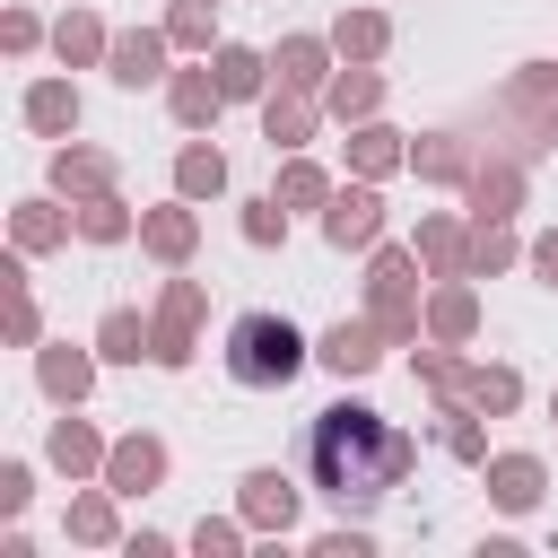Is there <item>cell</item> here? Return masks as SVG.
<instances>
[{
    "mask_svg": "<svg viewBox=\"0 0 558 558\" xmlns=\"http://www.w3.org/2000/svg\"><path fill=\"white\" fill-rule=\"evenodd\" d=\"M305 471H314L323 497H340V506H375V497L410 471V436H401L392 418L340 401V410L314 418V436H305Z\"/></svg>",
    "mask_w": 558,
    "mask_h": 558,
    "instance_id": "6da1fadb",
    "label": "cell"
},
{
    "mask_svg": "<svg viewBox=\"0 0 558 558\" xmlns=\"http://www.w3.org/2000/svg\"><path fill=\"white\" fill-rule=\"evenodd\" d=\"M296 366H305V340H296L288 314H235V323H227V375H235V384L270 392V384H288Z\"/></svg>",
    "mask_w": 558,
    "mask_h": 558,
    "instance_id": "7a4b0ae2",
    "label": "cell"
},
{
    "mask_svg": "<svg viewBox=\"0 0 558 558\" xmlns=\"http://www.w3.org/2000/svg\"><path fill=\"white\" fill-rule=\"evenodd\" d=\"M244 514H253V523H279V532H288V514H296V488H288L279 471H253V480H244Z\"/></svg>",
    "mask_w": 558,
    "mask_h": 558,
    "instance_id": "3957f363",
    "label": "cell"
},
{
    "mask_svg": "<svg viewBox=\"0 0 558 558\" xmlns=\"http://www.w3.org/2000/svg\"><path fill=\"white\" fill-rule=\"evenodd\" d=\"M323 227H331V244H366L375 235V192H340V209Z\"/></svg>",
    "mask_w": 558,
    "mask_h": 558,
    "instance_id": "277c9868",
    "label": "cell"
},
{
    "mask_svg": "<svg viewBox=\"0 0 558 558\" xmlns=\"http://www.w3.org/2000/svg\"><path fill=\"white\" fill-rule=\"evenodd\" d=\"M323 366H340V375H366V366H375V331H357V323H340V331L323 340Z\"/></svg>",
    "mask_w": 558,
    "mask_h": 558,
    "instance_id": "5b68a950",
    "label": "cell"
},
{
    "mask_svg": "<svg viewBox=\"0 0 558 558\" xmlns=\"http://www.w3.org/2000/svg\"><path fill=\"white\" fill-rule=\"evenodd\" d=\"M113 78H122V87H148V78H157V35H122V44H113Z\"/></svg>",
    "mask_w": 558,
    "mask_h": 558,
    "instance_id": "8992f818",
    "label": "cell"
},
{
    "mask_svg": "<svg viewBox=\"0 0 558 558\" xmlns=\"http://www.w3.org/2000/svg\"><path fill=\"white\" fill-rule=\"evenodd\" d=\"M157 471H166V453H157V445H148V436H131V445H122V453H113V488H148V480H157Z\"/></svg>",
    "mask_w": 558,
    "mask_h": 558,
    "instance_id": "52a82bcc",
    "label": "cell"
},
{
    "mask_svg": "<svg viewBox=\"0 0 558 558\" xmlns=\"http://www.w3.org/2000/svg\"><path fill=\"white\" fill-rule=\"evenodd\" d=\"M26 122H35V131H70V122H78V96H70V87H35V96H26Z\"/></svg>",
    "mask_w": 558,
    "mask_h": 558,
    "instance_id": "ba28073f",
    "label": "cell"
},
{
    "mask_svg": "<svg viewBox=\"0 0 558 558\" xmlns=\"http://www.w3.org/2000/svg\"><path fill=\"white\" fill-rule=\"evenodd\" d=\"M488 480H497V506H532V497H541V471H532L523 453H514V462H497Z\"/></svg>",
    "mask_w": 558,
    "mask_h": 558,
    "instance_id": "9c48e42d",
    "label": "cell"
},
{
    "mask_svg": "<svg viewBox=\"0 0 558 558\" xmlns=\"http://www.w3.org/2000/svg\"><path fill=\"white\" fill-rule=\"evenodd\" d=\"M218 96H227L218 78H174V113H183V122H209V113H218Z\"/></svg>",
    "mask_w": 558,
    "mask_h": 558,
    "instance_id": "30bf717a",
    "label": "cell"
},
{
    "mask_svg": "<svg viewBox=\"0 0 558 558\" xmlns=\"http://www.w3.org/2000/svg\"><path fill=\"white\" fill-rule=\"evenodd\" d=\"M174 183H183V192H218V183H227V166H218V148H183V166H174Z\"/></svg>",
    "mask_w": 558,
    "mask_h": 558,
    "instance_id": "8fae6325",
    "label": "cell"
},
{
    "mask_svg": "<svg viewBox=\"0 0 558 558\" xmlns=\"http://www.w3.org/2000/svg\"><path fill=\"white\" fill-rule=\"evenodd\" d=\"M218 87H227V96H253V87H262V61H253V52H218Z\"/></svg>",
    "mask_w": 558,
    "mask_h": 558,
    "instance_id": "7c38bea8",
    "label": "cell"
},
{
    "mask_svg": "<svg viewBox=\"0 0 558 558\" xmlns=\"http://www.w3.org/2000/svg\"><path fill=\"white\" fill-rule=\"evenodd\" d=\"M52 183H61V192H70V183H78V192H105V157H61Z\"/></svg>",
    "mask_w": 558,
    "mask_h": 558,
    "instance_id": "4fadbf2b",
    "label": "cell"
},
{
    "mask_svg": "<svg viewBox=\"0 0 558 558\" xmlns=\"http://www.w3.org/2000/svg\"><path fill=\"white\" fill-rule=\"evenodd\" d=\"M148 244H157V253H183V244H192V218H183V209H157V218H148Z\"/></svg>",
    "mask_w": 558,
    "mask_h": 558,
    "instance_id": "5bb4252c",
    "label": "cell"
},
{
    "mask_svg": "<svg viewBox=\"0 0 558 558\" xmlns=\"http://www.w3.org/2000/svg\"><path fill=\"white\" fill-rule=\"evenodd\" d=\"M105 357H140V314H105Z\"/></svg>",
    "mask_w": 558,
    "mask_h": 558,
    "instance_id": "9a60e30c",
    "label": "cell"
},
{
    "mask_svg": "<svg viewBox=\"0 0 558 558\" xmlns=\"http://www.w3.org/2000/svg\"><path fill=\"white\" fill-rule=\"evenodd\" d=\"M44 384H52V392H87V357H61V349H52V357H44Z\"/></svg>",
    "mask_w": 558,
    "mask_h": 558,
    "instance_id": "2e32d148",
    "label": "cell"
},
{
    "mask_svg": "<svg viewBox=\"0 0 558 558\" xmlns=\"http://www.w3.org/2000/svg\"><path fill=\"white\" fill-rule=\"evenodd\" d=\"M340 44H349V52H375V44H384V17H340Z\"/></svg>",
    "mask_w": 558,
    "mask_h": 558,
    "instance_id": "e0dca14e",
    "label": "cell"
},
{
    "mask_svg": "<svg viewBox=\"0 0 558 558\" xmlns=\"http://www.w3.org/2000/svg\"><path fill=\"white\" fill-rule=\"evenodd\" d=\"M279 70L305 87V78H323V52H314V44H288V52H279Z\"/></svg>",
    "mask_w": 558,
    "mask_h": 558,
    "instance_id": "ac0fdd59",
    "label": "cell"
},
{
    "mask_svg": "<svg viewBox=\"0 0 558 558\" xmlns=\"http://www.w3.org/2000/svg\"><path fill=\"white\" fill-rule=\"evenodd\" d=\"M471 401H480V410H506V401H514V375H480Z\"/></svg>",
    "mask_w": 558,
    "mask_h": 558,
    "instance_id": "d6986e66",
    "label": "cell"
},
{
    "mask_svg": "<svg viewBox=\"0 0 558 558\" xmlns=\"http://www.w3.org/2000/svg\"><path fill=\"white\" fill-rule=\"evenodd\" d=\"M78 227H87V235H122V209H113V201H87V218H78Z\"/></svg>",
    "mask_w": 558,
    "mask_h": 558,
    "instance_id": "ffe728a7",
    "label": "cell"
},
{
    "mask_svg": "<svg viewBox=\"0 0 558 558\" xmlns=\"http://www.w3.org/2000/svg\"><path fill=\"white\" fill-rule=\"evenodd\" d=\"M52 453H61V462H96V445H87V427H61V436H52Z\"/></svg>",
    "mask_w": 558,
    "mask_h": 558,
    "instance_id": "44dd1931",
    "label": "cell"
},
{
    "mask_svg": "<svg viewBox=\"0 0 558 558\" xmlns=\"http://www.w3.org/2000/svg\"><path fill=\"white\" fill-rule=\"evenodd\" d=\"M270 140H305V113L296 105H270Z\"/></svg>",
    "mask_w": 558,
    "mask_h": 558,
    "instance_id": "7402d4cb",
    "label": "cell"
},
{
    "mask_svg": "<svg viewBox=\"0 0 558 558\" xmlns=\"http://www.w3.org/2000/svg\"><path fill=\"white\" fill-rule=\"evenodd\" d=\"M288 201H323V174L314 166H288Z\"/></svg>",
    "mask_w": 558,
    "mask_h": 558,
    "instance_id": "603a6c76",
    "label": "cell"
},
{
    "mask_svg": "<svg viewBox=\"0 0 558 558\" xmlns=\"http://www.w3.org/2000/svg\"><path fill=\"white\" fill-rule=\"evenodd\" d=\"M244 235H253V244H270V235H279V201H262V209L244 218Z\"/></svg>",
    "mask_w": 558,
    "mask_h": 558,
    "instance_id": "cb8c5ba5",
    "label": "cell"
},
{
    "mask_svg": "<svg viewBox=\"0 0 558 558\" xmlns=\"http://www.w3.org/2000/svg\"><path fill=\"white\" fill-rule=\"evenodd\" d=\"M436 331H471V296H445L436 305Z\"/></svg>",
    "mask_w": 558,
    "mask_h": 558,
    "instance_id": "d4e9b609",
    "label": "cell"
},
{
    "mask_svg": "<svg viewBox=\"0 0 558 558\" xmlns=\"http://www.w3.org/2000/svg\"><path fill=\"white\" fill-rule=\"evenodd\" d=\"M532 262H541V270L558 279V235H541V253H532Z\"/></svg>",
    "mask_w": 558,
    "mask_h": 558,
    "instance_id": "484cf974",
    "label": "cell"
}]
</instances>
